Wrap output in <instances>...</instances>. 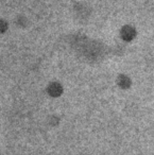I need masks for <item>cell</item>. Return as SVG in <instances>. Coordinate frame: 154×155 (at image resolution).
<instances>
[{"label": "cell", "mask_w": 154, "mask_h": 155, "mask_svg": "<svg viewBox=\"0 0 154 155\" xmlns=\"http://www.w3.org/2000/svg\"><path fill=\"white\" fill-rule=\"evenodd\" d=\"M9 27H10L9 21L5 18L0 17V35L7 33L8 30H9Z\"/></svg>", "instance_id": "1"}]
</instances>
